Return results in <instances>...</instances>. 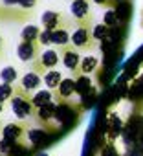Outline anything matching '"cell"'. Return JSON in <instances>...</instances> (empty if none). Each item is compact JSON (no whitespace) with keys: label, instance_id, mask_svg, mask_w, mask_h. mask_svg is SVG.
Listing matches in <instances>:
<instances>
[{"label":"cell","instance_id":"14","mask_svg":"<svg viewBox=\"0 0 143 156\" xmlns=\"http://www.w3.org/2000/svg\"><path fill=\"white\" fill-rule=\"evenodd\" d=\"M48 136H50V132L44 130V129H33V127H31V129L28 130V141H30V145H33V147H42V145L46 143Z\"/></svg>","mask_w":143,"mask_h":156},{"label":"cell","instance_id":"10","mask_svg":"<svg viewBox=\"0 0 143 156\" xmlns=\"http://www.w3.org/2000/svg\"><path fill=\"white\" fill-rule=\"evenodd\" d=\"M53 92H55V98H57L59 103L68 101L72 96L75 94V77H64V79L61 81V85H59V88L53 90Z\"/></svg>","mask_w":143,"mask_h":156},{"label":"cell","instance_id":"3","mask_svg":"<svg viewBox=\"0 0 143 156\" xmlns=\"http://www.w3.org/2000/svg\"><path fill=\"white\" fill-rule=\"evenodd\" d=\"M70 15L75 26H92L94 13L90 9V0H72L70 2Z\"/></svg>","mask_w":143,"mask_h":156},{"label":"cell","instance_id":"8","mask_svg":"<svg viewBox=\"0 0 143 156\" xmlns=\"http://www.w3.org/2000/svg\"><path fill=\"white\" fill-rule=\"evenodd\" d=\"M40 24L44 30H59V28H70L72 26V20L62 13V11H53V9H48L42 13L40 17Z\"/></svg>","mask_w":143,"mask_h":156},{"label":"cell","instance_id":"7","mask_svg":"<svg viewBox=\"0 0 143 156\" xmlns=\"http://www.w3.org/2000/svg\"><path fill=\"white\" fill-rule=\"evenodd\" d=\"M33 19L31 9H22L20 6H4L0 4V22H28Z\"/></svg>","mask_w":143,"mask_h":156},{"label":"cell","instance_id":"21","mask_svg":"<svg viewBox=\"0 0 143 156\" xmlns=\"http://www.w3.org/2000/svg\"><path fill=\"white\" fill-rule=\"evenodd\" d=\"M92 35H94L96 42H103V41L110 39V28H108L105 22H101V24H96V26L92 28Z\"/></svg>","mask_w":143,"mask_h":156},{"label":"cell","instance_id":"5","mask_svg":"<svg viewBox=\"0 0 143 156\" xmlns=\"http://www.w3.org/2000/svg\"><path fill=\"white\" fill-rule=\"evenodd\" d=\"M59 53H61L64 68L72 72V77H77L79 75V64H81V59H83L79 50L74 44H66V46L59 48Z\"/></svg>","mask_w":143,"mask_h":156},{"label":"cell","instance_id":"23","mask_svg":"<svg viewBox=\"0 0 143 156\" xmlns=\"http://www.w3.org/2000/svg\"><path fill=\"white\" fill-rule=\"evenodd\" d=\"M103 22L112 30V28H116L117 24H119V17H117V11H116V8H110V9H106L105 11V17H103Z\"/></svg>","mask_w":143,"mask_h":156},{"label":"cell","instance_id":"20","mask_svg":"<svg viewBox=\"0 0 143 156\" xmlns=\"http://www.w3.org/2000/svg\"><path fill=\"white\" fill-rule=\"evenodd\" d=\"M40 28L35 26V24H28L22 28L20 31V41H39V35H40Z\"/></svg>","mask_w":143,"mask_h":156},{"label":"cell","instance_id":"11","mask_svg":"<svg viewBox=\"0 0 143 156\" xmlns=\"http://www.w3.org/2000/svg\"><path fill=\"white\" fill-rule=\"evenodd\" d=\"M44 81H42V75H39L37 72H28V73H24L22 77H20V87L24 88V90H28V92H31L33 94V90H39V87L42 85Z\"/></svg>","mask_w":143,"mask_h":156},{"label":"cell","instance_id":"1","mask_svg":"<svg viewBox=\"0 0 143 156\" xmlns=\"http://www.w3.org/2000/svg\"><path fill=\"white\" fill-rule=\"evenodd\" d=\"M11 103V110L19 119H28L31 116H35V105H33V94L24 90L20 85H15V96L9 101Z\"/></svg>","mask_w":143,"mask_h":156},{"label":"cell","instance_id":"25","mask_svg":"<svg viewBox=\"0 0 143 156\" xmlns=\"http://www.w3.org/2000/svg\"><path fill=\"white\" fill-rule=\"evenodd\" d=\"M39 42H40V46H50L51 44V30H44L42 28V31L39 35Z\"/></svg>","mask_w":143,"mask_h":156},{"label":"cell","instance_id":"26","mask_svg":"<svg viewBox=\"0 0 143 156\" xmlns=\"http://www.w3.org/2000/svg\"><path fill=\"white\" fill-rule=\"evenodd\" d=\"M37 2L39 0H19V6L22 8V9H35L37 8Z\"/></svg>","mask_w":143,"mask_h":156},{"label":"cell","instance_id":"2","mask_svg":"<svg viewBox=\"0 0 143 156\" xmlns=\"http://www.w3.org/2000/svg\"><path fill=\"white\" fill-rule=\"evenodd\" d=\"M59 61H61L59 50L46 48V50L39 55V59H35L33 62H30V68H31V72H37L39 75H44L46 72L55 70V66L59 64Z\"/></svg>","mask_w":143,"mask_h":156},{"label":"cell","instance_id":"13","mask_svg":"<svg viewBox=\"0 0 143 156\" xmlns=\"http://www.w3.org/2000/svg\"><path fill=\"white\" fill-rule=\"evenodd\" d=\"M55 112H57V103L51 101V103H48L44 107H39L35 110V116L33 118H37L40 123H48V121H51L55 118Z\"/></svg>","mask_w":143,"mask_h":156},{"label":"cell","instance_id":"15","mask_svg":"<svg viewBox=\"0 0 143 156\" xmlns=\"http://www.w3.org/2000/svg\"><path fill=\"white\" fill-rule=\"evenodd\" d=\"M51 44L55 46H66V44H72V33L68 31V28H59V30H53L51 31Z\"/></svg>","mask_w":143,"mask_h":156},{"label":"cell","instance_id":"28","mask_svg":"<svg viewBox=\"0 0 143 156\" xmlns=\"http://www.w3.org/2000/svg\"><path fill=\"white\" fill-rule=\"evenodd\" d=\"M4 55H6V41L2 39V35H0V61L4 59Z\"/></svg>","mask_w":143,"mask_h":156},{"label":"cell","instance_id":"9","mask_svg":"<svg viewBox=\"0 0 143 156\" xmlns=\"http://www.w3.org/2000/svg\"><path fill=\"white\" fill-rule=\"evenodd\" d=\"M40 42L39 41H20L17 44V57L22 61V62H33L35 59H39V55L42 53L40 50Z\"/></svg>","mask_w":143,"mask_h":156},{"label":"cell","instance_id":"29","mask_svg":"<svg viewBox=\"0 0 143 156\" xmlns=\"http://www.w3.org/2000/svg\"><path fill=\"white\" fill-rule=\"evenodd\" d=\"M103 156H117V152H116V149L108 147V149H105V151H103Z\"/></svg>","mask_w":143,"mask_h":156},{"label":"cell","instance_id":"30","mask_svg":"<svg viewBox=\"0 0 143 156\" xmlns=\"http://www.w3.org/2000/svg\"><path fill=\"white\" fill-rule=\"evenodd\" d=\"M4 6H19V0H2Z\"/></svg>","mask_w":143,"mask_h":156},{"label":"cell","instance_id":"19","mask_svg":"<svg viewBox=\"0 0 143 156\" xmlns=\"http://www.w3.org/2000/svg\"><path fill=\"white\" fill-rule=\"evenodd\" d=\"M0 79H2V83L15 85L19 81V70L15 66H4L2 70H0Z\"/></svg>","mask_w":143,"mask_h":156},{"label":"cell","instance_id":"24","mask_svg":"<svg viewBox=\"0 0 143 156\" xmlns=\"http://www.w3.org/2000/svg\"><path fill=\"white\" fill-rule=\"evenodd\" d=\"M17 147V143L15 141H11V140H8V138H2V140H0V152H11L13 149Z\"/></svg>","mask_w":143,"mask_h":156},{"label":"cell","instance_id":"12","mask_svg":"<svg viewBox=\"0 0 143 156\" xmlns=\"http://www.w3.org/2000/svg\"><path fill=\"white\" fill-rule=\"evenodd\" d=\"M92 92H96V90L92 87V79H90V77L85 75V73L77 75L75 77V94H79L81 98H85V96H88Z\"/></svg>","mask_w":143,"mask_h":156},{"label":"cell","instance_id":"31","mask_svg":"<svg viewBox=\"0 0 143 156\" xmlns=\"http://www.w3.org/2000/svg\"><path fill=\"white\" fill-rule=\"evenodd\" d=\"M4 105H6V103H4V101H0V114H2V112H4V110H6V107H4Z\"/></svg>","mask_w":143,"mask_h":156},{"label":"cell","instance_id":"6","mask_svg":"<svg viewBox=\"0 0 143 156\" xmlns=\"http://www.w3.org/2000/svg\"><path fill=\"white\" fill-rule=\"evenodd\" d=\"M30 129H31V125L26 123V121H13V123H8L2 129V138H8V140L15 141L17 145H26Z\"/></svg>","mask_w":143,"mask_h":156},{"label":"cell","instance_id":"16","mask_svg":"<svg viewBox=\"0 0 143 156\" xmlns=\"http://www.w3.org/2000/svg\"><path fill=\"white\" fill-rule=\"evenodd\" d=\"M62 79H64V77H62V73L59 70H50V72H46L42 75V81L48 87V90H57Z\"/></svg>","mask_w":143,"mask_h":156},{"label":"cell","instance_id":"32","mask_svg":"<svg viewBox=\"0 0 143 156\" xmlns=\"http://www.w3.org/2000/svg\"><path fill=\"white\" fill-rule=\"evenodd\" d=\"M2 129H4V127H2V119H0V134H2Z\"/></svg>","mask_w":143,"mask_h":156},{"label":"cell","instance_id":"22","mask_svg":"<svg viewBox=\"0 0 143 156\" xmlns=\"http://www.w3.org/2000/svg\"><path fill=\"white\" fill-rule=\"evenodd\" d=\"M15 96V85H9V83H0V101H11Z\"/></svg>","mask_w":143,"mask_h":156},{"label":"cell","instance_id":"17","mask_svg":"<svg viewBox=\"0 0 143 156\" xmlns=\"http://www.w3.org/2000/svg\"><path fill=\"white\" fill-rule=\"evenodd\" d=\"M99 66V59L96 55H85L81 59V64H79V75L85 73V75H90L92 72H96Z\"/></svg>","mask_w":143,"mask_h":156},{"label":"cell","instance_id":"4","mask_svg":"<svg viewBox=\"0 0 143 156\" xmlns=\"http://www.w3.org/2000/svg\"><path fill=\"white\" fill-rule=\"evenodd\" d=\"M94 26H75V30L72 31V44H74L79 51H90L97 42L92 35Z\"/></svg>","mask_w":143,"mask_h":156},{"label":"cell","instance_id":"27","mask_svg":"<svg viewBox=\"0 0 143 156\" xmlns=\"http://www.w3.org/2000/svg\"><path fill=\"white\" fill-rule=\"evenodd\" d=\"M94 4H97V6H101V8H106V9H110V8H116L117 4H116V0H92Z\"/></svg>","mask_w":143,"mask_h":156},{"label":"cell","instance_id":"18","mask_svg":"<svg viewBox=\"0 0 143 156\" xmlns=\"http://www.w3.org/2000/svg\"><path fill=\"white\" fill-rule=\"evenodd\" d=\"M53 101V92L51 90H37L35 94H33V105H35V108H39V107H44V105H48V103H51Z\"/></svg>","mask_w":143,"mask_h":156}]
</instances>
